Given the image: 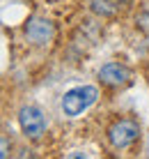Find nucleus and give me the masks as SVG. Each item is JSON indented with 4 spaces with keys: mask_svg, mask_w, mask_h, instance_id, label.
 Instances as JSON below:
<instances>
[{
    "mask_svg": "<svg viewBox=\"0 0 149 159\" xmlns=\"http://www.w3.org/2000/svg\"><path fill=\"white\" fill-rule=\"evenodd\" d=\"M99 97V90L94 85H78V88H71V90L64 92L62 97V111L67 118H78L83 111L92 106Z\"/></svg>",
    "mask_w": 149,
    "mask_h": 159,
    "instance_id": "1",
    "label": "nucleus"
},
{
    "mask_svg": "<svg viewBox=\"0 0 149 159\" xmlns=\"http://www.w3.org/2000/svg\"><path fill=\"white\" fill-rule=\"evenodd\" d=\"M19 125H21V129H23V134L28 139L37 141L46 131V116L37 106H23L19 111Z\"/></svg>",
    "mask_w": 149,
    "mask_h": 159,
    "instance_id": "2",
    "label": "nucleus"
},
{
    "mask_svg": "<svg viewBox=\"0 0 149 159\" xmlns=\"http://www.w3.org/2000/svg\"><path fill=\"white\" fill-rule=\"evenodd\" d=\"M140 139V127L133 120H119L108 129V141L115 148H129Z\"/></svg>",
    "mask_w": 149,
    "mask_h": 159,
    "instance_id": "3",
    "label": "nucleus"
},
{
    "mask_svg": "<svg viewBox=\"0 0 149 159\" xmlns=\"http://www.w3.org/2000/svg\"><path fill=\"white\" fill-rule=\"evenodd\" d=\"M53 35H55L53 23L48 19H41V16H32V19L28 21V25H25V37L35 44V46H46V44H51Z\"/></svg>",
    "mask_w": 149,
    "mask_h": 159,
    "instance_id": "4",
    "label": "nucleus"
},
{
    "mask_svg": "<svg viewBox=\"0 0 149 159\" xmlns=\"http://www.w3.org/2000/svg\"><path fill=\"white\" fill-rule=\"evenodd\" d=\"M99 79L106 85H124V83H129L131 72L119 62H108V65H103V67L99 69Z\"/></svg>",
    "mask_w": 149,
    "mask_h": 159,
    "instance_id": "5",
    "label": "nucleus"
},
{
    "mask_svg": "<svg viewBox=\"0 0 149 159\" xmlns=\"http://www.w3.org/2000/svg\"><path fill=\"white\" fill-rule=\"evenodd\" d=\"M92 9L101 16H113L117 12V5H113L110 0H92Z\"/></svg>",
    "mask_w": 149,
    "mask_h": 159,
    "instance_id": "6",
    "label": "nucleus"
},
{
    "mask_svg": "<svg viewBox=\"0 0 149 159\" xmlns=\"http://www.w3.org/2000/svg\"><path fill=\"white\" fill-rule=\"evenodd\" d=\"M9 150H12V145H9L7 139H0V159L9 157Z\"/></svg>",
    "mask_w": 149,
    "mask_h": 159,
    "instance_id": "7",
    "label": "nucleus"
}]
</instances>
